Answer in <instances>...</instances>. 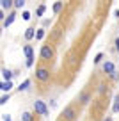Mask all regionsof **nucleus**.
I'll list each match as a JSON object with an SVG mask.
<instances>
[{
  "label": "nucleus",
  "mask_w": 119,
  "mask_h": 121,
  "mask_svg": "<svg viewBox=\"0 0 119 121\" xmlns=\"http://www.w3.org/2000/svg\"><path fill=\"white\" fill-rule=\"evenodd\" d=\"M29 87H30V80L27 78V80H23V84H20V86H18V91L21 93V91H27Z\"/></svg>",
  "instance_id": "ddd939ff"
},
{
  "label": "nucleus",
  "mask_w": 119,
  "mask_h": 121,
  "mask_svg": "<svg viewBox=\"0 0 119 121\" xmlns=\"http://www.w3.org/2000/svg\"><path fill=\"white\" fill-rule=\"evenodd\" d=\"M13 75H14V73H13L11 69H7V68H2V78H4V82H11Z\"/></svg>",
  "instance_id": "6e6552de"
},
{
  "label": "nucleus",
  "mask_w": 119,
  "mask_h": 121,
  "mask_svg": "<svg viewBox=\"0 0 119 121\" xmlns=\"http://www.w3.org/2000/svg\"><path fill=\"white\" fill-rule=\"evenodd\" d=\"M45 11H46V5H39L36 14H37V16H43V14H45Z\"/></svg>",
  "instance_id": "a211bd4d"
},
{
  "label": "nucleus",
  "mask_w": 119,
  "mask_h": 121,
  "mask_svg": "<svg viewBox=\"0 0 119 121\" xmlns=\"http://www.w3.org/2000/svg\"><path fill=\"white\" fill-rule=\"evenodd\" d=\"M98 91H100V93H103V91H105V84H100V86H98Z\"/></svg>",
  "instance_id": "5701e85b"
},
{
  "label": "nucleus",
  "mask_w": 119,
  "mask_h": 121,
  "mask_svg": "<svg viewBox=\"0 0 119 121\" xmlns=\"http://www.w3.org/2000/svg\"><path fill=\"white\" fill-rule=\"evenodd\" d=\"M36 78L41 80V82H46V80L50 78V71L46 68H37L36 69Z\"/></svg>",
  "instance_id": "39448f33"
},
{
  "label": "nucleus",
  "mask_w": 119,
  "mask_h": 121,
  "mask_svg": "<svg viewBox=\"0 0 119 121\" xmlns=\"http://www.w3.org/2000/svg\"><path fill=\"white\" fill-rule=\"evenodd\" d=\"M0 89L4 91V95H5V93L9 95V91L13 89V82H4V80H2V84H0Z\"/></svg>",
  "instance_id": "9b49d317"
},
{
  "label": "nucleus",
  "mask_w": 119,
  "mask_h": 121,
  "mask_svg": "<svg viewBox=\"0 0 119 121\" xmlns=\"http://www.w3.org/2000/svg\"><path fill=\"white\" fill-rule=\"evenodd\" d=\"M14 18H16V14H14V13H9V14H7V18L4 20V29H7V27L11 25L13 22H14Z\"/></svg>",
  "instance_id": "f8f14e48"
},
{
  "label": "nucleus",
  "mask_w": 119,
  "mask_h": 121,
  "mask_svg": "<svg viewBox=\"0 0 119 121\" xmlns=\"http://www.w3.org/2000/svg\"><path fill=\"white\" fill-rule=\"evenodd\" d=\"M103 71L105 73H108V75H114V73H115V66H114V62H105V64H103Z\"/></svg>",
  "instance_id": "0eeeda50"
},
{
  "label": "nucleus",
  "mask_w": 119,
  "mask_h": 121,
  "mask_svg": "<svg viewBox=\"0 0 119 121\" xmlns=\"http://www.w3.org/2000/svg\"><path fill=\"white\" fill-rule=\"evenodd\" d=\"M39 55H41L43 60H50L53 57V48L50 45H43L41 46V52H39Z\"/></svg>",
  "instance_id": "7ed1b4c3"
},
{
  "label": "nucleus",
  "mask_w": 119,
  "mask_h": 121,
  "mask_svg": "<svg viewBox=\"0 0 119 121\" xmlns=\"http://www.w3.org/2000/svg\"><path fill=\"white\" fill-rule=\"evenodd\" d=\"M9 98H11L9 95H2V98H0V103H2V105H5V103L9 102Z\"/></svg>",
  "instance_id": "aec40b11"
},
{
  "label": "nucleus",
  "mask_w": 119,
  "mask_h": 121,
  "mask_svg": "<svg viewBox=\"0 0 119 121\" xmlns=\"http://www.w3.org/2000/svg\"><path fill=\"white\" fill-rule=\"evenodd\" d=\"M23 20H30V13H29V11L23 13Z\"/></svg>",
  "instance_id": "4be33fe9"
},
{
  "label": "nucleus",
  "mask_w": 119,
  "mask_h": 121,
  "mask_svg": "<svg viewBox=\"0 0 119 121\" xmlns=\"http://www.w3.org/2000/svg\"><path fill=\"white\" fill-rule=\"evenodd\" d=\"M4 121H13V119H11V116H9V114H4Z\"/></svg>",
  "instance_id": "b1692460"
},
{
  "label": "nucleus",
  "mask_w": 119,
  "mask_h": 121,
  "mask_svg": "<svg viewBox=\"0 0 119 121\" xmlns=\"http://www.w3.org/2000/svg\"><path fill=\"white\" fill-rule=\"evenodd\" d=\"M115 48H117V52H119V38L115 39Z\"/></svg>",
  "instance_id": "393cba45"
},
{
  "label": "nucleus",
  "mask_w": 119,
  "mask_h": 121,
  "mask_svg": "<svg viewBox=\"0 0 119 121\" xmlns=\"http://www.w3.org/2000/svg\"><path fill=\"white\" fill-rule=\"evenodd\" d=\"M78 102L82 103V105H87V103L91 102V93H87V91H82V93H80V96H78Z\"/></svg>",
  "instance_id": "423d86ee"
},
{
  "label": "nucleus",
  "mask_w": 119,
  "mask_h": 121,
  "mask_svg": "<svg viewBox=\"0 0 119 121\" xmlns=\"http://www.w3.org/2000/svg\"><path fill=\"white\" fill-rule=\"evenodd\" d=\"M34 110H36V114L48 116V107H46V103L43 102V100H36V102H34Z\"/></svg>",
  "instance_id": "f03ea898"
},
{
  "label": "nucleus",
  "mask_w": 119,
  "mask_h": 121,
  "mask_svg": "<svg viewBox=\"0 0 119 121\" xmlns=\"http://www.w3.org/2000/svg\"><path fill=\"white\" fill-rule=\"evenodd\" d=\"M105 121H112V117H107V119H105Z\"/></svg>",
  "instance_id": "a878e982"
},
{
  "label": "nucleus",
  "mask_w": 119,
  "mask_h": 121,
  "mask_svg": "<svg viewBox=\"0 0 119 121\" xmlns=\"http://www.w3.org/2000/svg\"><path fill=\"white\" fill-rule=\"evenodd\" d=\"M0 7H2V11L14 7V0H2V2H0Z\"/></svg>",
  "instance_id": "9d476101"
},
{
  "label": "nucleus",
  "mask_w": 119,
  "mask_h": 121,
  "mask_svg": "<svg viewBox=\"0 0 119 121\" xmlns=\"http://www.w3.org/2000/svg\"><path fill=\"white\" fill-rule=\"evenodd\" d=\"M21 121H34V116L30 112H23L21 114Z\"/></svg>",
  "instance_id": "2eb2a0df"
},
{
  "label": "nucleus",
  "mask_w": 119,
  "mask_h": 121,
  "mask_svg": "<svg viewBox=\"0 0 119 121\" xmlns=\"http://www.w3.org/2000/svg\"><path fill=\"white\" fill-rule=\"evenodd\" d=\"M43 38H45V29H37V34H36V39H39V41H41Z\"/></svg>",
  "instance_id": "f3484780"
},
{
  "label": "nucleus",
  "mask_w": 119,
  "mask_h": 121,
  "mask_svg": "<svg viewBox=\"0 0 119 121\" xmlns=\"http://www.w3.org/2000/svg\"><path fill=\"white\" fill-rule=\"evenodd\" d=\"M101 59H103V53H96V57H94V62H96V64H98V62H101Z\"/></svg>",
  "instance_id": "412c9836"
},
{
  "label": "nucleus",
  "mask_w": 119,
  "mask_h": 121,
  "mask_svg": "<svg viewBox=\"0 0 119 121\" xmlns=\"http://www.w3.org/2000/svg\"><path fill=\"white\" fill-rule=\"evenodd\" d=\"M115 16H117V18H119V11H115Z\"/></svg>",
  "instance_id": "bb28decb"
},
{
  "label": "nucleus",
  "mask_w": 119,
  "mask_h": 121,
  "mask_svg": "<svg viewBox=\"0 0 119 121\" xmlns=\"http://www.w3.org/2000/svg\"><path fill=\"white\" fill-rule=\"evenodd\" d=\"M23 52H25V57H27V66H32L34 64V50H32V46L30 45H25L23 46Z\"/></svg>",
  "instance_id": "20e7f679"
},
{
  "label": "nucleus",
  "mask_w": 119,
  "mask_h": 121,
  "mask_svg": "<svg viewBox=\"0 0 119 121\" xmlns=\"http://www.w3.org/2000/svg\"><path fill=\"white\" fill-rule=\"evenodd\" d=\"M23 5H25V2H23V0H14V7H16V9H21Z\"/></svg>",
  "instance_id": "6ab92c4d"
},
{
  "label": "nucleus",
  "mask_w": 119,
  "mask_h": 121,
  "mask_svg": "<svg viewBox=\"0 0 119 121\" xmlns=\"http://www.w3.org/2000/svg\"><path fill=\"white\" fill-rule=\"evenodd\" d=\"M36 34H37V30L34 29V27H29V29L25 30V39H27V41H30V39L36 38Z\"/></svg>",
  "instance_id": "1a4fd4ad"
},
{
  "label": "nucleus",
  "mask_w": 119,
  "mask_h": 121,
  "mask_svg": "<svg viewBox=\"0 0 119 121\" xmlns=\"http://www.w3.org/2000/svg\"><path fill=\"white\" fill-rule=\"evenodd\" d=\"M62 116L66 117V121H75L76 119V109H75L73 105H68V107H64V110H62Z\"/></svg>",
  "instance_id": "f257e3e1"
},
{
  "label": "nucleus",
  "mask_w": 119,
  "mask_h": 121,
  "mask_svg": "<svg viewBox=\"0 0 119 121\" xmlns=\"http://www.w3.org/2000/svg\"><path fill=\"white\" fill-rule=\"evenodd\" d=\"M62 7H64V2H55L53 4V13H60Z\"/></svg>",
  "instance_id": "dca6fc26"
},
{
  "label": "nucleus",
  "mask_w": 119,
  "mask_h": 121,
  "mask_svg": "<svg viewBox=\"0 0 119 121\" xmlns=\"http://www.w3.org/2000/svg\"><path fill=\"white\" fill-rule=\"evenodd\" d=\"M112 112H119V93L114 98V105H112Z\"/></svg>",
  "instance_id": "4468645a"
}]
</instances>
